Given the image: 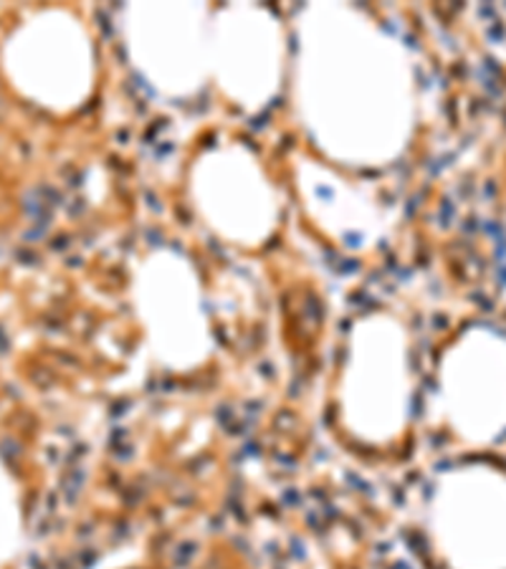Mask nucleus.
I'll use <instances>...</instances> for the list:
<instances>
[{
    "instance_id": "f257e3e1",
    "label": "nucleus",
    "mask_w": 506,
    "mask_h": 569,
    "mask_svg": "<svg viewBox=\"0 0 506 569\" xmlns=\"http://www.w3.org/2000/svg\"><path fill=\"white\" fill-rule=\"evenodd\" d=\"M410 402L408 347L400 325L373 317L353 335L339 382V410L353 436L388 443L400 433Z\"/></svg>"
},
{
    "instance_id": "f03ea898",
    "label": "nucleus",
    "mask_w": 506,
    "mask_h": 569,
    "mask_svg": "<svg viewBox=\"0 0 506 569\" xmlns=\"http://www.w3.org/2000/svg\"><path fill=\"white\" fill-rule=\"evenodd\" d=\"M438 552L454 569H506V486L454 476L434 503Z\"/></svg>"
},
{
    "instance_id": "7ed1b4c3",
    "label": "nucleus",
    "mask_w": 506,
    "mask_h": 569,
    "mask_svg": "<svg viewBox=\"0 0 506 569\" xmlns=\"http://www.w3.org/2000/svg\"><path fill=\"white\" fill-rule=\"evenodd\" d=\"M446 410L474 440L492 438L506 423V352L499 345L466 339L444 367Z\"/></svg>"
}]
</instances>
